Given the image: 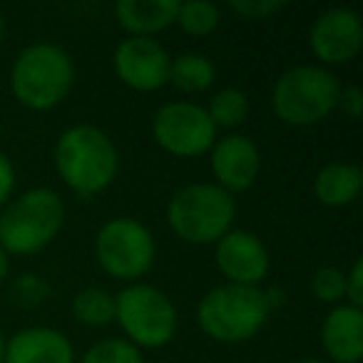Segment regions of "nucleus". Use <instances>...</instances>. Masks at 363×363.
I'll return each mask as SVG.
<instances>
[{"label": "nucleus", "mask_w": 363, "mask_h": 363, "mask_svg": "<svg viewBox=\"0 0 363 363\" xmlns=\"http://www.w3.org/2000/svg\"><path fill=\"white\" fill-rule=\"evenodd\" d=\"M52 162L62 184L85 202L105 192L120 172L115 142L95 125L67 127L57 137Z\"/></svg>", "instance_id": "f257e3e1"}, {"label": "nucleus", "mask_w": 363, "mask_h": 363, "mask_svg": "<svg viewBox=\"0 0 363 363\" xmlns=\"http://www.w3.org/2000/svg\"><path fill=\"white\" fill-rule=\"evenodd\" d=\"M65 202L50 187H35L0 209V249L8 257H33L60 234Z\"/></svg>", "instance_id": "f03ea898"}, {"label": "nucleus", "mask_w": 363, "mask_h": 363, "mask_svg": "<svg viewBox=\"0 0 363 363\" xmlns=\"http://www.w3.org/2000/svg\"><path fill=\"white\" fill-rule=\"evenodd\" d=\"M75 85V62L55 43H33L11 67L13 97L33 112L57 107Z\"/></svg>", "instance_id": "7ed1b4c3"}, {"label": "nucleus", "mask_w": 363, "mask_h": 363, "mask_svg": "<svg viewBox=\"0 0 363 363\" xmlns=\"http://www.w3.org/2000/svg\"><path fill=\"white\" fill-rule=\"evenodd\" d=\"M237 219V199L214 182L179 187L167 202V224L182 242L194 247L217 244Z\"/></svg>", "instance_id": "20e7f679"}, {"label": "nucleus", "mask_w": 363, "mask_h": 363, "mask_svg": "<svg viewBox=\"0 0 363 363\" xmlns=\"http://www.w3.org/2000/svg\"><path fill=\"white\" fill-rule=\"evenodd\" d=\"M272 311L264 298V286H214L197 303V323L217 343H244L254 338L269 321Z\"/></svg>", "instance_id": "39448f33"}, {"label": "nucleus", "mask_w": 363, "mask_h": 363, "mask_svg": "<svg viewBox=\"0 0 363 363\" xmlns=\"http://www.w3.org/2000/svg\"><path fill=\"white\" fill-rule=\"evenodd\" d=\"M341 82L328 67L294 65L272 87V110L284 125L313 127L336 110Z\"/></svg>", "instance_id": "423d86ee"}, {"label": "nucleus", "mask_w": 363, "mask_h": 363, "mask_svg": "<svg viewBox=\"0 0 363 363\" xmlns=\"http://www.w3.org/2000/svg\"><path fill=\"white\" fill-rule=\"evenodd\" d=\"M115 321L132 346L162 348L174 338L179 316L172 298L152 284H127L115 294Z\"/></svg>", "instance_id": "0eeeda50"}, {"label": "nucleus", "mask_w": 363, "mask_h": 363, "mask_svg": "<svg viewBox=\"0 0 363 363\" xmlns=\"http://www.w3.org/2000/svg\"><path fill=\"white\" fill-rule=\"evenodd\" d=\"M95 259L107 277L135 284L155 267V234L135 217H112L95 234Z\"/></svg>", "instance_id": "6e6552de"}, {"label": "nucleus", "mask_w": 363, "mask_h": 363, "mask_svg": "<svg viewBox=\"0 0 363 363\" xmlns=\"http://www.w3.org/2000/svg\"><path fill=\"white\" fill-rule=\"evenodd\" d=\"M217 127L209 120L204 105L187 100L167 102L152 117V137L172 157L194 160L212 150Z\"/></svg>", "instance_id": "1a4fd4ad"}, {"label": "nucleus", "mask_w": 363, "mask_h": 363, "mask_svg": "<svg viewBox=\"0 0 363 363\" xmlns=\"http://www.w3.org/2000/svg\"><path fill=\"white\" fill-rule=\"evenodd\" d=\"M308 48L313 57L326 65H343L363 50V21L351 8H328L308 30Z\"/></svg>", "instance_id": "9d476101"}, {"label": "nucleus", "mask_w": 363, "mask_h": 363, "mask_svg": "<svg viewBox=\"0 0 363 363\" xmlns=\"http://www.w3.org/2000/svg\"><path fill=\"white\" fill-rule=\"evenodd\" d=\"M169 52L155 38H125L112 52L115 75L135 92H157L169 80Z\"/></svg>", "instance_id": "9b49d317"}, {"label": "nucleus", "mask_w": 363, "mask_h": 363, "mask_svg": "<svg viewBox=\"0 0 363 363\" xmlns=\"http://www.w3.org/2000/svg\"><path fill=\"white\" fill-rule=\"evenodd\" d=\"M214 264L227 284L262 286L272 269V257L264 242L247 229H229L214 244Z\"/></svg>", "instance_id": "f8f14e48"}, {"label": "nucleus", "mask_w": 363, "mask_h": 363, "mask_svg": "<svg viewBox=\"0 0 363 363\" xmlns=\"http://www.w3.org/2000/svg\"><path fill=\"white\" fill-rule=\"evenodd\" d=\"M209 164H212L214 184L224 192L242 194L254 187L262 172V152L257 142L247 135H227L217 137L209 150Z\"/></svg>", "instance_id": "ddd939ff"}, {"label": "nucleus", "mask_w": 363, "mask_h": 363, "mask_svg": "<svg viewBox=\"0 0 363 363\" xmlns=\"http://www.w3.org/2000/svg\"><path fill=\"white\" fill-rule=\"evenodd\" d=\"M3 363H75V348L57 328L28 326L6 341Z\"/></svg>", "instance_id": "4468645a"}, {"label": "nucleus", "mask_w": 363, "mask_h": 363, "mask_svg": "<svg viewBox=\"0 0 363 363\" xmlns=\"http://www.w3.org/2000/svg\"><path fill=\"white\" fill-rule=\"evenodd\" d=\"M321 346L328 363H358L363 358V308L338 303L321 323Z\"/></svg>", "instance_id": "2eb2a0df"}, {"label": "nucleus", "mask_w": 363, "mask_h": 363, "mask_svg": "<svg viewBox=\"0 0 363 363\" xmlns=\"http://www.w3.org/2000/svg\"><path fill=\"white\" fill-rule=\"evenodd\" d=\"M177 8V0H120L115 6V18L127 38H155L174 26Z\"/></svg>", "instance_id": "dca6fc26"}, {"label": "nucleus", "mask_w": 363, "mask_h": 363, "mask_svg": "<svg viewBox=\"0 0 363 363\" xmlns=\"http://www.w3.org/2000/svg\"><path fill=\"white\" fill-rule=\"evenodd\" d=\"M363 187V172L351 162H328L313 177V197L323 207L341 209L358 199Z\"/></svg>", "instance_id": "f3484780"}, {"label": "nucleus", "mask_w": 363, "mask_h": 363, "mask_svg": "<svg viewBox=\"0 0 363 363\" xmlns=\"http://www.w3.org/2000/svg\"><path fill=\"white\" fill-rule=\"evenodd\" d=\"M214 80H217V67H214L209 55H202V52H182V55L172 57L167 85H174L179 92L199 95V92L209 90L214 85Z\"/></svg>", "instance_id": "a211bd4d"}, {"label": "nucleus", "mask_w": 363, "mask_h": 363, "mask_svg": "<svg viewBox=\"0 0 363 363\" xmlns=\"http://www.w3.org/2000/svg\"><path fill=\"white\" fill-rule=\"evenodd\" d=\"M72 316L85 326H107L115 321V296L100 286H87L72 296Z\"/></svg>", "instance_id": "6ab92c4d"}, {"label": "nucleus", "mask_w": 363, "mask_h": 363, "mask_svg": "<svg viewBox=\"0 0 363 363\" xmlns=\"http://www.w3.org/2000/svg\"><path fill=\"white\" fill-rule=\"evenodd\" d=\"M204 110L217 130H234L249 117V97L239 87H222L214 92Z\"/></svg>", "instance_id": "aec40b11"}, {"label": "nucleus", "mask_w": 363, "mask_h": 363, "mask_svg": "<svg viewBox=\"0 0 363 363\" xmlns=\"http://www.w3.org/2000/svg\"><path fill=\"white\" fill-rule=\"evenodd\" d=\"M219 21H222V13L209 0H187V3H179L174 18L177 26L187 33V35L194 38L212 35L219 28Z\"/></svg>", "instance_id": "412c9836"}, {"label": "nucleus", "mask_w": 363, "mask_h": 363, "mask_svg": "<svg viewBox=\"0 0 363 363\" xmlns=\"http://www.w3.org/2000/svg\"><path fill=\"white\" fill-rule=\"evenodd\" d=\"M82 363H145V356L127 338H102L87 348Z\"/></svg>", "instance_id": "4be33fe9"}, {"label": "nucleus", "mask_w": 363, "mask_h": 363, "mask_svg": "<svg viewBox=\"0 0 363 363\" xmlns=\"http://www.w3.org/2000/svg\"><path fill=\"white\" fill-rule=\"evenodd\" d=\"M311 294L321 303L338 306L346 301V274L338 267H318L311 277Z\"/></svg>", "instance_id": "5701e85b"}, {"label": "nucleus", "mask_w": 363, "mask_h": 363, "mask_svg": "<svg viewBox=\"0 0 363 363\" xmlns=\"http://www.w3.org/2000/svg\"><path fill=\"white\" fill-rule=\"evenodd\" d=\"M11 296L18 306H38L50 296V286L43 281L38 274H21L16 281L11 284Z\"/></svg>", "instance_id": "b1692460"}, {"label": "nucleus", "mask_w": 363, "mask_h": 363, "mask_svg": "<svg viewBox=\"0 0 363 363\" xmlns=\"http://www.w3.org/2000/svg\"><path fill=\"white\" fill-rule=\"evenodd\" d=\"M229 8L247 21H269L279 11H284L286 3L284 0H234L229 3Z\"/></svg>", "instance_id": "393cba45"}, {"label": "nucleus", "mask_w": 363, "mask_h": 363, "mask_svg": "<svg viewBox=\"0 0 363 363\" xmlns=\"http://www.w3.org/2000/svg\"><path fill=\"white\" fill-rule=\"evenodd\" d=\"M348 306L363 308V259H356L346 274V301Z\"/></svg>", "instance_id": "a878e982"}, {"label": "nucleus", "mask_w": 363, "mask_h": 363, "mask_svg": "<svg viewBox=\"0 0 363 363\" xmlns=\"http://www.w3.org/2000/svg\"><path fill=\"white\" fill-rule=\"evenodd\" d=\"M336 110H341L346 117H361L363 115V90L358 85H341L338 92Z\"/></svg>", "instance_id": "bb28decb"}, {"label": "nucleus", "mask_w": 363, "mask_h": 363, "mask_svg": "<svg viewBox=\"0 0 363 363\" xmlns=\"http://www.w3.org/2000/svg\"><path fill=\"white\" fill-rule=\"evenodd\" d=\"M16 167L6 152H0V209L6 207L16 192Z\"/></svg>", "instance_id": "cd10ccee"}, {"label": "nucleus", "mask_w": 363, "mask_h": 363, "mask_svg": "<svg viewBox=\"0 0 363 363\" xmlns=\"http://www.w3.org/2000/svg\"><path fill=\"white\" fill-rule=\"evenodd\" d=\"M264 298H267V306L269 311H277L286 303V291L281 286H267L264 289Z\"/></svg>", "instance_id": "c85d7f7f"}, {"label": "nucleus", "mask_w": 363, "mask_h": 363, "mask_svg": "<svg viewBox=\"0 0 363 363\" xmlns=\"http://www.w3.org/2000/svg\"><path fill=\"white\" fill-rule=\"evenodd\" d=\"M8 274H11V257H8V254L0 249V286L6 284Z\"/></svg>", "instance_id": "c756f323"}, {"label": "nucleus", "mask_w": 363, "mask_h": 363, "mask_svg": "<svg viewBox=\"0 0 363 363\" xmlns=\"http://www.w3.org/2000/svg\"><path fill=\"white\" fill-rule=\"evenodd\" d=\"M3 358H6V336L0 331V363H3Z\"/></svg>", "instance_id": "7c9ffc66"}, {"label": "nucleus", "mask_w": 363, "mask_h": 363, "mask_svg": "<svg viewBox=\"0 0 363 363\" xmlns=\"http://www.w3.org/2000/svg\"><path fill=\"white\" fill-rule=\"evenodd\" d=\"M3 40H6V21L0 16V45H3Z\"/></svg>", "instance_id": "2f4dec72"}, {"label": "nucleus", "mask_w": 363, "mask_h": 363, "mask_svg": "<svg viewBox=\"0 0 363 363\" xmlns=\"http://www.w3.org/2000/svg\"><path fill=\"white\" fill-rule=\"evenodd\" d=\"M296 363H328L323 358H303V361H296Z\"/></svg>", "instance_id": "473e14b6"}]
</instances>
